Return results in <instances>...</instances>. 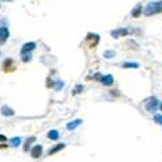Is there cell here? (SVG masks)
Here are the masks:
<instances>
[{
  "instance_id": "cell-1",
  "label": "cell",
  "mask_w": 162,
  "mask_h": 162,
  "mask_svg": "<svg viewBox=\"0 0 162 162\" xmlns=\"http://www.w3.org/2000/svg\"><path fill=\"white\" fill-rule=\"evenodd\" d=\"M160 12H162V1H151L143 9V13L145 16H153V14H157Z\"/></svg>"
},
{
  "instance_id": "cell-2",
  "label": "cell",
  "mask_w": 162,
  "mask_h": 162,
  "mask_svg": "<svg viewBox=\"0 0 162 162\" xmlns=\"http://www.w3.org/2000/svg\"><path fill=\"white\" fill-rule=\"evenodd\" d=\"M158 106V99L157 97H149L145 100V109L147 112H156V109H157Z\"/></svg>"
},
{
  "instance_id": "cell-3",
  "label": "cell",
  "mask_w": 162,
  "mask_h": 162,
  "mask_svg": "<svg viewBox=\"0 0 162 162\" xmlns=\"http://www.w3.org/2000/svg\"><path fill=\"white\" fill-rule=\"evenodd\" d=\"M37 48V44L34 42H29V43H25L22 46V49H21V55H26V53H30L31 51H34Z\"/></svg>"
},
{
  "instance_id": "cell-4",
  "label": "cell",
  "mask_w": 162,
  "mask_h": 162,
  "mask_svg": "<svg viewBox=\"0 0 162 162\" xmlns=\"http://www.w3.org/2000/svg\"><path fill=\"white\" fill-rule=\"evenodd\" d=\"M42 152H43V147L42 145H34L31 148V151H30V156H31L32 158H39L42 156Z\"/></svg>"
},
{
  "instance_id": "cell-5",
  "label": "cell",
  "mask_w": 162,
  "mask_h": 162,
  "mask_svg": "<svg viewBox=\"0 0 162 162\" xmlns=\"http://www.w3.org/2000/svg\"><path fill=\"white\" fill-rule=\"evenodd\" d=\"M128 34V30L127 29H116L113 31H110V35H112L114 39H118L121 37H125V35Z\"/></svg>"
},
{
  "instance_id": "cell-6",
  "label": "cell",
  "mask_w": 162,
  "mask_h": 162,
  "mask_svg": "<svg viewBox=\"0 0 162 162\" xmlns=\"http://www.w3.org/2000/svg\"><path fill=\"white\" fill-rule=\"evenodd\" d=\"M87 40L89 42V47H96L99 43V40H100V37H99L97 34H88L87 35Z\"/></svg>"
},
{
  "instance_id": "cell-7",
  "label": "cell",
  "mask_w": 162,
  "mask_h": 162,
  "mask_svg": "<svg viewBox=\"0 0 162 162\" xmlns=\"http://www.w3.org/2000/svg\"><path fill=\"white\" fill-rule=\"evenodd\" d=\"M0 113H1L4 117H12L14 116V110L12 109V108H9L8 105H3L1 109H0Z\"/></svg>"
},
{
  "instance_id": "cell-8",
  "label": "cell",
  "mask_w": 162,
  "mask_h": 162,
  "mask_svg": "<svg viewBox=\"0 0 162 162\" xmlns=\"http://www.w3.org/2000/svg\"><path fill=\"white\" fill-rule=\"evenodd\" d=\"M83 123V121L82 119H75V121H71V122H69V123L66 125V128L69 131H73V130H75V128L78 127V126H80Z\"/></svg>"
},
{
  "instance_id": "cell-9",
  "label": "cell",
  "mask_w": 162,
  "mask_h": 162,
  "mask_svg": "<svg viewBox=\"0 0 162 162\" xmlns=\"http://www.w3.org/2000/svg\"><path fill=\"white\" fill-rule=\"evenodd\" d=\"M101 82H103L104 86L109 87L113 85V82H114V78L113 75H110V74H106V75H103V79H101Z\"/></svg>"
},
{
  "instance_id": "cell-10",
  "label": "cell",
  "mask_w": 162,
  "mask_h": 162,
  "mask_svg": "<svg viewBox=\"0 0 162 162\" xmlns=\"http://www.w3.org/2000/svg\"><path fill=\"white\" fill-rule=\"evenodd\" d=\"M65 148V144L64 143H60L57 145H55L53 148H51L49 151H48V156H52V154H56L57 152H61V149Z\"/></svg>"
},
{
  "instance_id": "cell-11",
  "label": "cell",
  "mask_w": 162,
  "mask_h": 162,
  "mask_svg": "<svg viewBox=\"0 0 162 162\" xmlns=\"http://www.w3.org/2000/svg\"><path fill=\"white\" fill-rule=\"evenodd\" d=\"M9 37V30L8 27H0V42H5Z\"/></svg>"
},
{
  "instance_id": "cell-12",
  "label": "cell",
  "mask_w": 162,
  "mask_h": 162,
  "mask_svg": "<svg viewBox=\"0 0 162 162\" xmlns=\"http://www.w3.org/2000/svg\"><path fill=\"white\" fill-rule=\"evenodd\" d=\"M21 143H22V139H21L20 136H14V137H12V139H9V144L13 148H18L21 145Z\"/></svg>"
},
{
  "instance_id": "cell-13",
  "label": "cell",
  "mask_w": 162,
  "mask_h": 162,
  "mask_svg": "<svg viewBox=\"0 0 162 162\" xmlns=\"http://www.w3.org/2000/svg\"><path fill=\"white\" fill-rule=\"evenodd\" d=\"M3 68H4V71H5V73H8V71H12V70H13V61H12L11 58L5 60V61H4V65H3Z\"/></svg>"
},
{
  "instance_id": "cell-14",
  "label": "cell",
  "mask_w": 162,
  "mask_h": 162,
  "mask_svg": "<svg viewBox=\"0 0 162 162\" xmlns=\"http://www.w3.org/2000/svg\"><path fill=\"white\" fill-rule=\"evenodd\" d=\"M47 136H48V139H51V140H53V142H56V140H58L60 134H58L57 130H51L49 132H48Z\"/></svg>"
},
{
  "instance_id": "cell-15",
  "label": "cell",
  "mask_w": 162,
  "mask_h": 162,
  "mask_svg": "<svg viewBox=\"0 0 162 162\" xmlns=\"http://www.w3.org/2000/svg\"><path fill=\"white\" fill-rule=\"evenodd\" d=\"M142 12H143V8H142V5L140 4H137L136 7H135V9H132V12H131V14H132V17H135V18H137V17L142 14Z\"/></svg>"
},
{
  "instance_id": "cell-16",
  "label": "cell",
  "mask_w": 162,
  "mask_h": 162,
  "mask_svg": "<svg viewBox=\"0 0 162 162\" xmlns=\"http://www.w3.org/2000/svg\"><path fill=\"white\" fill-rule=\"evenodd\" d=\"M37 140V137L35 136H31V137H29L27 140H26V143H25V145H23V152H29V148H30V145H31L32 143Z\"/></svg>"
},
{
  "instance_id": "cell-17",
  "label": "cell",
  "mask_w": 162,
  "mask_h": 162,
  "mask_svg": "<svg viewBox=\"0 0 162 162\" xmlns=\"http://www.w3.org/2000/svg\"><path fill=\"white\" fill-rule=\"evenodd\" d=\"M64 86H65V83L62 82V80H56V83H55V86H53V88L56 89V91H60V89H62L64 88Z\"/></svg>"
},
{
  "instance_id": "cell-18",
  "label": "cell",
  "mask_w": 162,
  "mask_h": 162,
  "mask_svg": "<svg viewBox=\"0 0 162 162\" xmlns=\"http://www.w3.org/2000/svg\"><path fill=\"white\" fill-rule=\"evenodd\" d=\"M122 66L123 68H139V64H137V62H123Z\"/></svg>"
},
{
  "instance_id": "cell-19",
  "label": "cell",
  "mask_w": 162,
  "mask_h": 162,
  "mask_svg": "<svg viewBox=\"0 0 162 162\" xmlns=\"http://www.w3.org/2000/svg\"><path fill=\"white\" fill-rule=\"evenodd\" d=\"M114 56H116L114 51H105V52H104V57L105 58H113Z\"/></svg>"
},
{
  "instance_id": "cell-20",
  "label": "cell",
  "mask_w": 162,
  "mask_h": 162,
  "mask_svg": "<svg viewBox=\"0 0 162 162\" xmlns=\"http://www.w3.org/2000/svg\"><path fill=\"white\" fill-rule=\"evenodd\" d=\"M22 56V61L23 62H29L31 60V53H26V55H21Z\"/></svg>"
},
{
  "instance_id": "cell-21",
  "label": "cell",
  "mask_w": 162,
  "mask_h": 162,
  "mask_svg": "<svg viewBox=\"0 0 162 162\" xmlns=\"http://www.w3.org/2000/svg\"><path fill=\"white\" fill-rule=\"evenodd\" d=\"M153 121H154L156 123H158V125H162V116H154Z\"/></svg>"
},
{
  "instance_id": "cell-22",
  "label": "cell",
  "mask_w": 162,
  "mask_h": 162,
  "mask_svg": "<svg viewBox=\"0 0 162 162\" xmlns=\"http://www.w3.org/2000/svg\"><path fill=\"white\" fill-rule=\"evenodd\" d=\"M83 91V86L82 85H78L75 86V91H74V94H79V92Z\"/></svg>"
},
{
  "instance_id": "cell-23",
  "label": "cell",
  "mask_w": 162,
  "mask_h": 162,
  "mask_svg": "<svg viewBox=\"0 0 162 162\" xmlns=\"http://www.w3.org/2000/svg\"><path fill=\"white\" fill-rule=\"evenodd\" d=\"M0 142H7V137L4 135H0Z\"/></svg>"
},
{
  "instance_id": "cell-24",
  "label": "cell",
  "mask_w": 162,
  "mask_h": 162,
  "mask_svg": "<svg viewBox=\"0 0 162 162\" xmlns=\"http://www.w3.org/2000/svg\"><path fill=\"white\" fill-rule=\"evenodd\" d=\"M160 110H161V112H162V103L160 104Z\"/></svg>"
}]
</instances>
